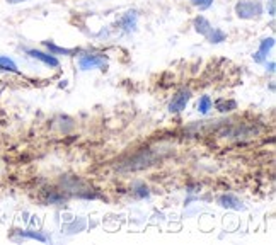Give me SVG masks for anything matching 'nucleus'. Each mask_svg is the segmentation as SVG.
<instances>
[{
  "label": "nucleus",
  "instance_id": "6",
  "mask_svg": "<svg viewBox=\"0 0 276 245\" xmlns=\"http://www.w3.org/2000/svg\"><path fill=\"white\" fill-rule=\"evenodd\" d=\"M218 203H220L224 208H232V210H242V203L239 201L236 196H232V194H224V196H220L218 199Z\"/></svg>",
  "mask_w": 276,
  "mask_h": 245
},
{
  "label": "nucleus",
  "instance_id": "12",
  "mask_svg": "<svg viewBox=\"0 0 276 245\" xmlns=\"http://www.w3.org/2000/svg\"><path fill=\"white\" fill-rule=\"evenodd\" d=\"M217 106L220 107V111H230V109H234V107H236V102H227V104H225L224 101H218Z\"/></svg>",
  "mask_w": 276,
  "mask_h": 245
},
{
  "label": "nucleus",
  "instance_id": "14",
  "mask_svg": "<svg viewBox=\"0 0 276 245\" xmlns=\"http://www.w3.org/2000/svg\"><path fill=\"white\" fill-rule=\"evenodd\" d=\"M22 235H24V237H29V239H36V240H41V242H46V237H43V235H38V234H29V232H24Z\"/></svg>",
  "mask_w": 276,
  "mask_h": 245
},
{
  "label": "nucleus",
  "instance_id": "15",
  "mask_svg": "<svg viewBox=\"0 0 276 245\" xmlns=\"http://www.w3.org/2000/svg\"><path fill=\"white\" fill-rule=\"evenodd\" d=\"M275 0H270V15L271 17H275Z\"/></svg>",
  "mask_w": 276,
  "mask_h": 245
},
{
  "label": "nucleus",
  "instance_id": "5",
  "mask_svg": "<svg viewBox=\"0 0 276 245\" xmlns=\"http://www.w3.org/2000/svg\"><path fill=\"white\" fill-rule=\"evenodd\" d=\"M27 53H29L32 58H36V60L43 61L44 65H48V66H58V60H56L55 56L46 55V53H41V51H36V49H29Z\"/></svg>",
  "mask_w": 276,
  "mask_h": 245
},
{
  "label": "nucleus",
  "instance_id": "4",
  "mask_svg": "<svg viewBox=\"0 0 276 245\" xmlns=\"http://www.w3.org/2000/svg\"><path fill=\"white\" fill-rule=\"evenodd\" d=\"M275 46V38H266L261 41V46H259V51L254 55V61H258V63H263V61L266 60V55L268 51H270L271 48Z\"/></svg>",
  "mask_w": 276,
  "mask_h": 245
},
{
  "label": "nucleus",
  "instance_id": "10",
  "mask_svg": "<svg viewBox=\"0 0 276 245\" xmlns=\"http://www.w3.org/2000/svg\"><path fill=\"white\" fill-rule=\"evenodd\" d=\"M210 107H212V101H210L208 95H203V97L200 99V102H198V111H200L201 114H207L210 111Z\"/></svg>",
  "mask_w": 276,
  "mask_h": 245
},
{
  "label": "nucleus",
  "instance_id": "2",
  "mask_svg": "<svg viewBox=\"0 0 276 245\" xmlns=\"http://www.w3.org/2000/svg\"><path fill=\"white\" fill-rule=\"evenodd\" d=\"M79 65H80L82 70L97 68V66H104L106 65V58L99 56V55H85L79 60Z\"/></svg>",
  "mask_w": 276,
  "mask_h": 245
},
{
  "label": "nucleus",
  "instance_id": "8",
  "mask_svg": "<svg viewBox=\"0 0 276 245\" xmlns=\"http://www.w3.org/2000/svg\"><path fill=\"white\" fill-rule=\"evenodd\" d=\"M0 72H14V73H19V68L10 58H5V56H0Z\"/></svg>",
  "mask_w": 276,
  "mask_h": 245
},
{
  "label": "nucleus",
  "instance_id": "7",
  "mask_svg": "<svg viewBox=\"0 0 276 245\" xmlns=\"http://www.w3.org/2000/svg\"><path fill=\"white\" fill-rule=\"evenodd\" d=\"M195 29L200 32V34L208 36V32L212 31V24H210L205 17H201V15H200V17L195 19Z\"/></svg>",
  "mask_w": 276,
  "mask_h": 245
},
{
  "label": "nucleus",
  "instance_id": "11",
  "mask_svg": "<svg viewBox=\"0 0 276 245\" xmlns=\"http://www.w3.org/2000/svg\"><path fill=\"white\" fill-rule=\"evenodd\" d=\"M191 3L195 7H198L200 10H205V9H208V7H212L213 0H191Z\"/></svg>",
  "mask_w": 276,
  "mask_h": 245
},
{
  "label": "nucleus",
  "instance_id": "1",
  "mask_svg": "<svg viewBox=\"0 0 276 245\" xmlns=\"http://www.w3.org/2000/svg\"><path fill=\"white\" fill-rule=\"evenodd\" d=\"M236 12L241 19H254L263 14V5L258 0H242L236 5Z\"/></svg>",
  "mask_w": 276,
  "mask_h": 245
},
{
  "label": "nucleus",
  "instance_id": "3",
  "mask_svg": "<svg viewBox=\"0 0 276 245\" xmlns=\"http://www.w3.org/2000/svg\"><path fill=\"white\" fill-rule=\"evenodd\" d=\"M189 97H191V94H189L188 90H183V92H179L174 99H172L171 106H169V111H171V113H179V111H183L184 107H186Z\"/></svg>",
  "mask_w": 276,
  "mask_h": 245
},
{
  "label": "nucleus",
  "instance_id": "9",
  "mask_svg": "<svg viewBox=\"0 0 276 245\" xmlns=\"http://www.w3.org/2000/svg\"><path fill=\"white\" fill-rule=\"evenodd\" d=\"M207 38H208L210 41H212V43H222V41L225 39V32L220 31V29H213V27H212V31L208 32Z\"/></svg>",
  "mask_w": 276,
  "mask_h": 245
},
{
  "label": "nucleus",
  "instance_id": "13",
  "mask_svg": "<svg viewBox=\"0 0 276 245\" xmlns=\"http://www.w3.org/2000/svg\"><path fill=\"white\" fill-rule=\"evenodd\" d=\"M46 46L51 49V51H56V53H63V55H70V49H63V48H58V46H55V44H51V43H46Z\"/></svg>",
  "mask_w": 276,
  "mask_h": 245
}]
</instances>
